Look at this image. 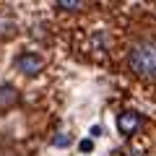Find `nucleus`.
Masks as SVG:
<instances>
[{
  "mask_svg": "<svg viewBox=\"0 0 156 156\" xmlns=\"http://www.w3.org/2000/svg\"><path fill=\"white\" fill-rule=\"evenodd\" d=\"M78 148L83 151V154H89V151L94 148V143H91V140H81V143H78Z\"/></svg>",
  "mask_w": 156,
  "mask_h": 156,
  "instance_id": "nucleus-8",
  "label": "nucleus"
},
{
  "mask_svg": "<svg viewBox=\"0 0 156 156\" xmlns=\"http://www.w3.org/2000/svg\"><path fill=\"white\" fill-rule=\"evenodd\" d=\"M16 101H18V91L13 86L3 83L0 86V112H8L11 107H16Z\"/></svg>",
  "mask_w": 156,
  "mask_h": 156,
  "instance_id": "nucleus-5",
  "label": "nucleus"
},
{
  "mask_svg": "<svg viewBox=\"0 0 156 156\" xmlns=\"http://www.w3.org/2000/svg\"><path fill=\"white\" fill-rule=\"evenodd\" d=\"M143 125V117L138 115V112H133V109H128V112H120V117H117V130L122 135H135L138 133V128Z\"/></svg>",
  "mask_w": 156,
  "mask_h": 156,
  "instance_id": "nucleus-3",
  "label": "nucleus"
},
{
  "mask_svg": "<svg viewBox=\"0 0 156 156\" xmlns=\"http://www.w3.org/2000/svg\"><path fill=\"white\" fill-rule=\"evenodd\" d=\"M52 146H55V148H68V146H70V138H68L65 133H57L55 138H52Z\"/></svg>",
  "mask_w": 156,
  "mask_h": 156,
  "instance_id": "nucleus-7",
  "label": "nucleus"
},
{
  "mask_svg": "<svg viewBox=\"0 0 156 156\" xmlns=\"http://www.w3.org/2000/svg\"><path fill=\"white\" fill-rule=\"evenodd\" d=\"M128 68L138 78L156 81V39H140L128 50Z\"/></svg>",
  "mask_w": 156,
  "mask_h": 156,
  "instance_id": "nucleus-1",
  "label": "nucleus"
},
{
  "mask_svg": "<svg viewBox=\"0 0 156 156\" xmlns=\"http://www.w3.org/2000/svg\"><path fill=\"white\" fill-rule=\"evenodd\" d=\"M55 3H57V8L65 11V13H76V11H81V5H83V0H55Z\"/></svg>",
  "mask_w": 156,
  "mask_h": 156,
  "instance_id": "nucleus-6",
  "label": "nucleus"
},
{
  "mask_svg": "<svg viewBox=\"0 0 156 156\" xmlns=\"http://www.w3.org/2000/svg\"><path fill=\"white\" fill-rule=\"evenodd\" d=\"M16 68H18V73H23L26 78H34L37 73H42L44 60H42V55H37V52H21V55L16 57Z\"/></svg>",
  "mask_w": 156,
  "mask_h": 156,
  "instance_id": "nucleus-2",
  "label": "nucleus"
},
{
  "mask_svg": "<svg viewBox=\"0 0 156 156\" xmlns=\"http://www.w3.org/2000/svg\"><path fill=\"white\" fill-rule=\"evenodd\" d=\"M16 34H18V21H16V16H13L8 8H0V39L5 42V39L16 37Z\"/></svg>",
  "mask_w": 156,
  "mask_h": 156,
  "instance_id": "nucleus-4",
  "label": "nucleus"
}]
</instances>
